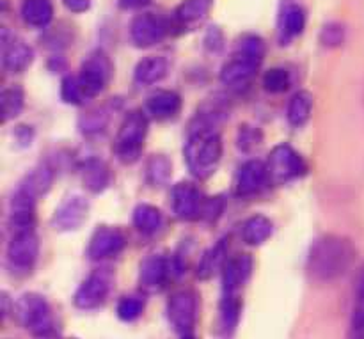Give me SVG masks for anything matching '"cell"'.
I'll list each match as a JSON object with an SVG mask.
<instances>
[{"label":"cell","instance_id":"8fae6325","mask_svg":"<svg viewBox=\"0 0 364 339\" xmlns=\"http://www.w3.org/2000/svg\"><path fill=\"white\" fill-rule=\"evenodd\" d=\"M167 34V23L164 18L155 16L151 13L139 14L130 25V38L135 46L146 48L162 41Z\"/></svg>","mask_w":364,"mask_h":339},{"label":"cell","instance_id":"ac0fdd59","mask_svg":"<svg viewBox=\"0 0 364 339\" xmlns=\"http://www.w3.org/2000/svg\"><path fill=\"white\" fill-rule=\"evenodd\" d=\"M169 262L162 256H149L142 262L139 283L146 291H159L169 277Z\"/></svg>","mask_w":364,"mask_h":339},{"label":"cell","instance_id":"ab89813d","mask_svg":"<svg viewBox=\"0 0 364 339\" xmlns=\"http://www.w3.org/2000/svg\"><path fill=\"white\" fill-rule=\"evenodd\" d=\"M238 141H240V148L247 149L249 146L258 144L259 134H258V131H256V130H249V128H242V130H240V139H238Z\"/></svg>","mask_w":364,"mask_h":339},{"label":"cell","instance_id":"3957f363","mask_svg":"<svg viewBox=\"0 0 364 339\" xmlns=\"http://www.w3.org/2000/svg\"><path fill=\"white\" fill-rule=\"evenodd\" d=\"M265 46H263L262 38L258 36H245L238 45V52L235 53L233 59L224 64L220 71V80L230 87H240L245 85L255 73L258 71L259 64L263 60Z\"/></svg>","mask_w":364,"mask_h":339},{"label":"cell","instance_id":"4316f807","mask_svg":"<svg viewBox=\"0 0 364 339\" xmlns=\"http://www.w3.org/2000/svg\"><path fill=\"white\" fill-rule=\"evenodd\" d=\"M226 252H228V240H220L215 247L205 252L198 265V277L199 279H210L219 269L226 265Z\"/></svg>","mask_w":364,"mask_h":339},{"label":"cell","instance_id":"ba28073f","mask_svg":"<svg viewBox=\"0 0 364 339\" xmlns=\"http://www.w3.org/2000/svg\"><path fill=\"white\" fill-rule=\"evenodd\" d=\"M110 71H112V66H110V60L105 53H91L82 64L80 77H78V84H80L84 96L100 95L109 82Z\"/></svg>","mask_w":364,"mask_h":339},{"label":"cell","instance_id":"83f0119b","mask_svg":"<svg viewBox=\"0 0 364 339\" xmlns=\"http://www.w3.org/2000/svg\"><path fill=\"white\" fill-rule=\"evenodd\" d=\"M240 320V301L238 295H223L220 302V333L224 338H231Z\"/></svg>","mask_w":364,"mask_h":339},{"label":"cell","instance_id":"6da1fadb","mask_svg":"<svg viewBox=\"0 0 364 339\" xmlns=\"http://www.w3.org/2000/svg\"><path fill=\"white\" fill-rule=\"evenodd\" d=\"M354 256V249L340 237L320 238L311 247L309 272L318 281H333L343 276Z\"/></svg>","mask_w":364,"mask_h":339},{"label":"cell","instance_id":"60d3db41","mask_svg":"<svg viewBox=\"0 0 364 339\" xmlns=\"http://www.w3.org/2000/svg\"><path fill=\"white\" fill-rule=\"evenodd\" d=\"M66 9H70L71 13H84L89 9L91 2L89 0H63Z\"/></svg>","mask_w":364,"mask_h":339},{"label":"cell","instance_id":"7402d4cb","mask_svg":"<svg viewBox=\"0 0 364 339\" xmlns=\"http://www.w3.org/2000/svg\"><path fill=\"white\" fill-rule=\"evenodd\" d=\"M80 174L85 188L95 192V194L105 190L107 185H109L110 181L109 167H107L102 160H87V162L80 167Z\"/></svg>","mask_w":364,"mask_h":339},{"label":"cell","instance_id":"1f68e13d","mask_svg":"<svg viewBox=\"0 0 364 339\" xmlns=\"http://www.w3.org/2000/svg\"><path fill=\"white\" fill-rule=\"evenodd\" d=\"M146 174H148L149 183L155 185V187H162L171 176V162L166 156L155 155L146 166Z\"/></svg>","mask_w":364,"mask_h":339},{"label":"cell","instance_id":"277c9868","mask_svg":"<svg viewBox=\"0 0 364 339\" xmlns=\"http://www.w3.org/2000/svg\"><path fill=\"white\" fill-rule=\"evenodd\" d=\"M18 322L34 336H48L53 330V316L48 302L38 294H25L18 298L14 308Z\"/></svg>","mask_w":364,"mask_h":339},{"label":"cell","instance_id":"e0dca14e","mask_svg":"<svg viewBox=\"0 0 364 339\" xmlns=\"http://www.w3.org/2000/svg\"><path fill=\"white\" fill-rule=\"evenodd\" d=\"M34 194L20 187L11 201V226L16 231H27L34 226Z\"/></svg>","mask_w":364,"mask_h":339},{"label":"cell","instance_id":"5b68a950","mask_svg":"<svg viewBox=\"0 0 364 339\" xmlns=\"http://www.w3.org/2000/svg\"><path fill=\"white\" fill-rule=\"evenodd\" d=\"M146 131H148V121L146 116L139 110L128 114L117 131L116 142H114V151L117 158L123 163H134L141 155L142 144H144Z\"/></svg>","mask_w":364,"mask_h":339},{"label":"cell","instance_id":"2e32d148","mask_svg":"<svg viewBox=\"0 0 364 339\" xmlns=\"http://www.w3.org/2000/svg\"><path fill=\"white\" fill-rule=\"evenodd\" d=\"M9 34L7 31H2V63L4 68L11 73H20V71L27 70L32 63V52L31 46L25 45L23 41H18V39H7Z\"/></svg>","mask_w":364,"mask_h":339},{"label":"cell","instance_id":"b9f144b4","mask_svg":"<svg viewBox=\"0 0 364 339\" xmlns=\"http://www.w3.org/2000/svg\"><path fill=\"white\" fill-rule=\"evenodd\" d=\"M148 2L149 0H119V6L124 9H135V7H141Z\"/></svg>","mask_w":364,"mask_h":339},{"label":"cell","instance_id":"74e56055","mask_svg":"<svg viewBox=\"0 0 364 339\" xmlns=\"http://www.w3.org/2000/svg\"><path fill=\"white\" fill-rule=\"evenodd\" d=\"M223 206H224V203L220 198L205 199V203H203V210H201V219L215 220L217 217L223 213Z\"/></svg>","mask_w":364,"mask_h":339},{"label":"cell","instance_id":"836d02e7","mask_svg":"<svg viewBox=\"0 0 364 339\" xmlns=\"http://www.w3.org/2000/svg\"><path fill=\"white\" fill-rule=\"evenodd\" d=\"M142 311H144V301L141 297H135V295L121 298L116 309L117 316L123 322H135L142 315Z\"/></svg>","mask_w":364,"mask_h":339},{"label":"cell","instance_id":"8d00e7d4","mask_svg":"<svg viewBox=\"0 0 364 339\" xmlns=\"http://www.w3.org/2000/svg\"><path fill=\"white\" fill-rule=\"evenodd\" d=\"M60 96L66 103H80V99L84 98V92H82L80 84L75 78H64L63 85H60Z\"/></svg>","mask_w":364,"mask_h":339},{"label":"cell","instance_id":"f1b7e54d","mask_svg":"<svg viewBox=\"0 0 364 339\" xmlns=\"http://www.w3.org/2000/svg\"><path fill=\"white\" fill-rule=\"evenodd\" d=\"M162 212L151 205H139L134 212V224L141 233L153 235L162 227Z\"/></svg>","mask_w":364,"mask_h":339},{"label":"cell","instance_id":"52a82bcc","mask_svg":"<svg viewBox=\"0 0 364 339\" xmlns=\"http://www.w3.org/2000/svg\"><path fill=\"white\" fill-rule=\"evenodd\" d=\"M167 316L173 329L181 338L194 334L198 320V295L191 290L176 291L167 302Z\"/></svg>","mask_w":364,"mask_h":339},{"label":"cell","instance_id":"5bb4252c","mask_svg":"<svg viewBox=\"0 0 364 339\" xmlns=\"http://www.w3.org/2000/svg\"><path fill=\"white\" fill-rule=\"evenodd\" d=\"M203 203L198 188L191 183H178L173 188V210L178 219L181 220H194L201 217Z\"/></svg>","mask_w":364,"mask_h":339},{"label":"cell","instance_id":"30bf717a","mask_svg":"<svg viewBox=\"0 0 364 339\" xmlns=\"http://www.w3.org/2000/svg\"><path fill=\"white\" fill-rule=\"evenodd\" d=\"M109 290L110 276L103 270H96L78 286L73 302L78 309H96L105 302Z\"/></svg>","mask_w":364,"mask_h":339},{"label":"cell","instance_id":"d6986e66","mask_svg":"<svg viewBox=\"0 0 364 339\" xmlns=\"http://www.w3.org/2000/svg\"><path fill=\"white\" fill-rule=\"evenodd\" d=\"M269 180L267 166L259 160H249L242 166L240 173L237 176V194L238 195H252L259 192Z\"/></svg>","mask_w":364,"mask_h":339},{"label":"cell","instance_id":"e575fe53","mask_svg":"<svg viewBox=\"0 0 364 339\" xmlns=\"http://www.w3.org/2000/svg\"><path fill=\"white\" fill-rule=\"evenodd\" d=\"M50 183H52V173H50V169L43 167V169L34 171V173L27 178V183L21 185V187L27 188L31 194L39 195L43 194V192L48 190Z\"/></svg>","mask_w":364,"mask_h":339},{"label":"cell","instance_id":"f546056e","mask_svg":"<svg viewBox=\"0 0 364 339\" xmlns=\"http://www.w3.org/2000/svg\"><path fill=\"white\" fill-rule=\"evenodd\" d=\"M348 339H364V272L358 281L355 290V304L350 318V329H348Z\"/></svg>","mask_w":364,"mask_h":339},{"label":"cell","instance_id":"9a60e30c","mask_svg":"<svg viewBox=\"0 0 364 339\" xmlns=\"http://www.w3.org/2000/svg\"><path fill=\"white\" fill-rule=\"evenodd\" d=\"M252 274L251 256L242 254L230 259L223 272V295H238V290L249 281Z\"/></svg>","mask_w":364,"mask_h":339},{"label":"cell","instance_id":"ffe728a7","mask_svg":"<svg viewBox=\"0 0 364 339\" xmlns=\"http://www.w3.org/2000/svg\"><path fill=\"white\" fill-rule=\"evenodd\" d=\"M167 70H169V64H167V60L164 59V57H146V59H142L141 63L135 66L134 78L135 82L141 85L155 84V82L162 80V78L166 77Z\"/></svg>","mask_w":364,"mask_h":339},{"label":"cell","instance_id":"d4e9b609","mask_svg":"<svg viewBox=\"0 0 364 339\" xmlns=\"http://www.w3.org/2000/svg\"><path fill=\"white\" fill-rule=\"evenodd\" d=\"M272 222L265 215H255L242 226V238L249 245H262L272 237Z\"/></svg>","mask_w":364,"mask_h":339},{"label":"cell","instance_id":"f35d334b","mask_svg":"<svg viewBox=\"0 0 364 339\" xmlns=\"http://www.w3.org/2000/svg\"><path fill=\"white\" fill-rule=\"evenodd\" d=\"M322 41L323 45H340L343 41V28L340 25H327L322 31Z\"/></svg>","mask_w":364,"mask_h":339},{"label":"cell","instance_id":"4dcf8cb0","mask_svg":"<svg viewBox=\"0 0 364 339\" xmlns=\"http://www.w3.org/2000/svg\"><path fill=\"white\" fill-rule=\"evenodd\" d=\"M0 103H2V119H13L23 109V91L20 87L4 89L0 95Z\"/></svg>","mask_w":364,"mask_h":339},{"label":"cell","instance_id":"603a6c76","mask_svg":"<svg viewBox=\"0 0 364 339\" xmlns=\"http://www.w3.org/2000/svg\"><path fill=\"white\" fill-rule=\"evenodd\" d=\"M212 7V0H185L176 9V21L180 27H194L201 23Z\"/></svg>","mask_w":364,"mask_h":339},{"label":"cell","instance_id":"d6a6232c","mask_svg":"<svg viewBox=\"0 0 364 339\" xmlns=\"http://www.w3.org/2000/svg\"><path fill=\"white\" fill-rule=\"evenodd\" d=\"M306 25V14L304 9L299 6L287 7L283 16V32L287 36H299L304 31Z\"/></svg>","mask_w":364,"mask_h":339},{"label":"cell","instance_id":"484cf974","mask_svg":"<svg viewBox=\"0 0 364 339\" xmlns=\"http://www.w3.org/2000/svg\"><path fill=\"white\" fill-rule=\"evenodd\" d=\"M313 110V96L308 91H299L291 96L290 103H288L287 117L288 123L291 127H302V124L308 123L309 116H311Z\"/></svg>","mask_w":364,"mask_h":339},{"label":"cell","instance_id":"7c38bea8","mask_svg":"<svg viewBox=\"0 0 364 339\" xmlns=\"http://www.w3.org/2000/svg\"><path fill=\"white\" fill-rule=\"evenodd\" d=\"M124 247V237L119 230L116 227L103 226L98 227L95 231V235L91 237V242H89L87 256L95 262H100V259L112 258V256L119 254Z\"/></svg>","mask_w":364,"mask_h":339},{"label":"cell","instance_id":"4fadbf2b","mask_svg":"<svg viewBox=\"0 0 364 339\" xmlns=\"http://www.w3.org/2000/svg\"><path fill=\"white\" fill-rule=\"evenodd\" d=\"M89 205L84 198L80 195H71V198L64 199L55 210L53 215V226L59 231H75L84 224L87 219Z\"/></svg>","mask_w":364,"mask_h":339},{"label":"cell","instance_id":"44dd1931","mask_svg":"<svg viewBox=\"0 0 364 339\" xmlns=\"http://www.w3.org/2000/svg\"><path fill=\"white\" fill-rule=\"evenodd\" d=\"M148 112L159 119L176 116L181 107V98L174 91H156L148 98Z\"/></svg>","mask_w":364,"mask_h":339},{"label":"cell","instance_id":"9c48e42d","mask_svg":"<svg viewBox=\"0 0 364 339\" xmlns=\"http://www.w3.org/2000/svg\"><path fill=\"white\" fill-rule=\"evenodd\" d=\"M39 244L34 231H16L7 245V259L11 267L18 270H31L38 259Z\"/></svg>","mask_w":364,"mask_h":339},{"label":"cell","instance_id":"d590c367","mask_svg":"<svg viewBox=\"0 0 364 339\" xmlns=\"http://www.w3.org/2000/svg\"><path fill=\"white\" fill-rule=\"evenodd\" d=\"M263 85H265V89L269 92H283L290 85V75H288V71L281 70V68H274V70L265 73Z\"/></svg>","mask_w":364,"mask_h":339},{"label":"cell","instance_id":"7bdbcfd3","mask_svg":"<svg viewBox=\"0 0 364 339\" xmlns=\"http://www.w3.org/2000/svg\"><path fill=\"white\" fill-rule=\"evenodd\" d=\"M181 339H196L194 334H188V336H183Z\"/></svg>","mask_w":364,"mask_h":339},{"label":"cell","instance_id":"cb8c5ba5","mask_svg":"<svg viewBox=\"0 0 364 339\" xmlns=\"http://www.w3.org/2000/svg\"><path fill=\"white\" fill-rule=\"evenodd\" d=\"M53 16V7L50 0H25L21 6V18L31 27H45Z\"/></svg>","mask_w":364,"mask_h":339},{"label":"cell","instance_id":"8992f818","mask_svg":"<svg viewBox=\"0 0 364 339\" xmlns=\"http://www.w3.org/2000/svg\"><path fill=\"white\" fill-rule=\"evenodd\" d=\"M306 171V163L302 156L291 146L279 144L272 149L267 162L269 180L276 185H283L287 181L302 176Z\"/></svg>","mask_w":364,"mask_h":339},{"label":"cell","instance_id":"7a4b0ae2","mask_svg":"<svg viewBox=\"0 0 364 339\" xmlns=\"http://www.w3.org/2000/svg\"><path fill=\"white\" fill-rule=\"evenodd\" d=\"M223 156V141L213 128L201 124L192 130L185 144V162L196 178H208L217 169Z\"/></svg>","mask_w":364,"mask_h":339}]
</instances>
